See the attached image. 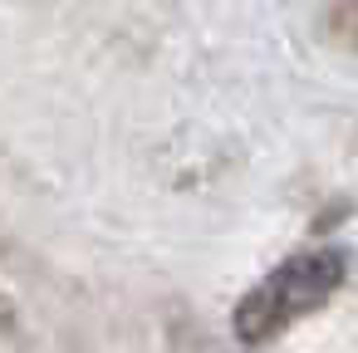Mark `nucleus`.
Masks as SVG:
<instances>
[{
    "mask_svg": "<svg viewBox=\"0 0 358 353\" xmlns=\"http://www.w3.org/2000/svg\"><path fill=\"white\" fill-rule=\"evenodd\" d=\"M348 280V255L334 250V245H319V250H304V255H289L280 270H270L241 304H236V338L260 348L270 343L275 333H285L289 324H299L304 314L324 309L338 284Z\"/></svg>",
    "mask_w": 358,
    "mask_h": 353,
    "instance_id": "nucleus-1",
    "label": "nucleus"
},
{
    "mask_svg": "<svg viewBox=\"0 0 358 353\" xmlns=\"http://www.w3.org/2000/svg\"><path fill=\"white\" fill-rule=\"evenodd\" d=\"M329 25L343 45L358 50V0H329Z\"/></svg>",
    "mask_w": 358,
    "mask_h": 353,
    "instance_id": "nucleus-2",
    "label": "nucleus"
}]
</instances>
